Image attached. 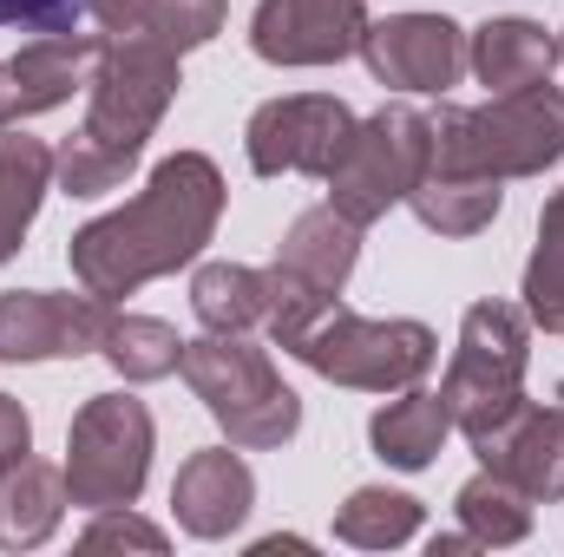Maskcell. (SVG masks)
<instances>
[{"instance_id":"603a6c76","label":"cell","mask_w":564,"mask_h":557,"mask_svg":"<svg viewBox=\"0 0 564 557\" xmlns=\"http://www.w3.org/2000/svg\"><path fill=\"white\" fill-rule=\"evenodd\" d=\"M191 308L210 335H243L263 321L270 308V288H263V270H243V263H204L197 282H191Z\"/></svg>"},{"instance_id":"ac0fdd59","label":"cell","mask_w":564,"mask_h":557,"mask_svg":"<svg viewBox=\"0 0 564 557\" xmlns=\"http://www.w3.org/2000/svg\"><path fill=\"white\" fill-rule=\"evenodd\" d=\"M73 505L66 472L40 466V459H13L0 466V551H33L59 532V512Z\"/></svg>"},{"instance_id":"4dcf8cb0","label":"cell","mask_w":564,"mask_h":557,"mask_svg":"<svg viewBox=\"0 0 564 557\" xmlns=\"http://www.w3.org/2000/svg\"><path fill=\"white\" fill-rule=\"evenodd\" d=\"M459 551H486L473 532H459V538H433V557H459Z\"/></svg>"},{"instance_id":"4fadbf2b","label":"cell","mask_w":564,"mask_h":557,"mask_svg":"<svg viewBox=\"0 0 564 557\" xmlns=\"http://www.w3.org/2000/svg\"><path fill=\"white\" fill-rule=\"evenodd\" d=\"M368 0H263L250 20V46L270 66H335L361 53Z\"/></svg>"},{"instance_id":"ffe728a7","label":"cell","mask_w":564,"mask_h":557,"mask_svg":"<svg viewBox=\"0 0 564 557\" xmlns=\"http://www.w3.org/2000/svg\"><path fill=\"white\" fill-rule=\"evenodd\" d=\"M446 433H453V407H446V394H421V387H401L394 407H381V414L368 419L375 452H381L388 466H401V472L433 466L440 446H446Z\"/></svg>"},{"instance_id":"44dd1931","label":"cell","mask_w":564,"mask_h":557,"mask_svg":"<svg viewBox=\"0 0 564 557\" xmlns=\"http://www.w3.org/2000/svg\"><path fill=\"white\" fill-rule=\"evenodd\" d=\"M46 184H53V151L40 139H26V132H7L0 125V263L33 230Z\"/></svg>"},{"instance_id":"ba28073f","label":"cell","mask_w":564,"mask_h":557,"mask_svg":"<svg viewBox=\"0 0 564 557\" xmlns=\"http://www.w3.org/2000/svg\"><path fill=\"white\" fill-rule=\"evenodd\" d=\"M433 157V119H421L414 106H381L375 119H355V139L328 171V204L348 223H375L394 204H408V190L426 177Z\"/></svg>"},{"instance_id":"5b68a950","label":"cell","mask_w":564,"mask_h":557,"mask_svg":"<svg viewBox=\"0 0 564 557\" xmlns=\"http://www.w3.org/2000/svg\"><path fill=\"white\" fill-rule=\"evenodd\" d=\"M525 361H532V315L512 302H473L459 321V348L453 368L440 381L453 426L466 439L492 433L499 419L525 401Z\"/></svg>"},{"instance_id":"9c48e42d","label":"cell","mask_w":564,"mask_h":557,"mask_svg":"<svg viewBox=\"0 0 564 557\" xmlns=\"http://www.w3.org/2000/svg\"><path fill=\"white\" fill-rule=\"evenodd\" d=\"M151 407L132 394H93L73 433H66V492L73 505L86 512H112V505H132L144 492V472H151Z\"/></svg>"},{"instance_id":"e0dca14e","label":"cell","mask_w":564,"mask_h":557,"mask_svg":"<svg viewBox=\"0 0 564 557\" xmlns=\"http://www.w3.org/2000/svg\"><path fill=\"white\" fill-rule=\"evenodd\" d=\"M466 66L486 92H525V86H545L552 66H558V40L539 26V20H519V13H499L486 20L473 40H466Z\"/></svg>"},{"instance_id":"52a82bcc","label":"cell","mask_w":564,"mask_h":557,"mask_svg":"<svg viewBox=\"0 0 564 557\" xmlns=\"http://www.w3.org/2000/svg\"><path fill=\"white\" fill-rule=\"evenodd\" d=\"M289 354L335 387L401 394V387H421V374L440 361V341L426 321H368V315H348L335 302L308 335H295Z\"/></svg>"},{"instance_id":"6da1fadb","label":"cell","mask_w":564,"mask_h":557,"mask_svg":"<svg viewBox=\"0 0 564 557\" xmlns=\"http://www.w3.org/2000/svg\"><path fill=\"white\" fill-rule=\"evenodd\" d=\"M217 217H224V171L204 151H171L126 210L93 217L73 237V250H66L73 276L93 295L119 302L144 282L197 263V250L217 237Z\"/></svg>"},{"instance_id":"f546056e","label":"cell","mask_w":564,"mask_h":557,"mask_svg":"<svg viewBox=\"0 0 564 557\" xmlns=\"http://www.w3.org/2000/svg\"><path fill=\"white\" fill-rule=\"evenodd\" d=\"M26 446H33V419H26V407L13 394H0V466L26 459Z\"/></svg>"},{"instance_id":"d4e9b609","label":"cell","mask_w":564,"mask_h":557,"mask_svg":"<svg viewBox=\"0 0 564 557\" xmlns=\"http://www.w3.org/2000/svg\"><path fill=\"white\" fill-rule=\"evenodd\" d=\"M421 532V499L388 492V485H361L341 512H335V538L361 545V551H394Z\"/></svg>"},{"instance_id":"7c38bea8","label":"cell","mask_w":564,"mask_h":557,"mask_svg":"<svg viewBox=\"0 0 564 557\" xmlns=\"http://www.w3.org/2000/svg\"><path fill=\"white\" fill-rule=\"evenodd\" d=\"M361 59L381 86L401 92H446L466 73V33L446 13H388L368 20L361 33Z\"/></svg>"},{"instance_id":"7402d4cb","label":"cell","mask_w":564,"mask_h":557,"mask_svg":"<svg viewBox=\"0 0 564 557\" xmlns=\"http://www.w3.org/2000/svg\"><path fill=\"white\" fill-rule=\"evenodd\" d=\"M408 204H414V217H421L426 230L473 237V230H486L499 217L506 190H499V177H466V171H433L426 164V177L408 190Z\"/></svg>"},{"instance_id":"d6986e66","label":"cell","mask_w":564,"mask_h":557,"mask_svg":"<svg viewBox=\"0 0 564 557\" xmlns=\"http://www.w3.org/2000/svg\"><path fill=\"white\" fill-rule=\"evenodd\" d=\"M86 7L106 33H139V40H158L171 53L217 40L224 13H230V0H86Z\"/></svg>"},{"instance_id":"8992f818","label":"cell","mask_w":564,"mask_h":557,"mask_svg":"<svg viewBox=\"0 0 564 557\" xmlns=\"http://www.w3.org/2000/svg\"><path fill=\"white\" fill-rule=\"evenodd\" d=\"M355 256H361V223H348L335 204H315L289 223L276 263L263 270V288H270L263 321H270L282 354L295 348V335H308L341 302V282L355 276Z\"/></svg>"},{"instance_id":"277c9868","label":"cell","mask_w":564,"mask_h":557,"mask_svg":"<svg viewBox=\"0 0 564 557\" xmlns=\"http://www.w3.org/2000/svg\"><path fill=\"white\" fill-rule=\"evenodd\" d=\"M177 374L191 381V394L204 401V414L224 426L230 446H282L295 426H302V401L282 387V374L270 368L263 348H250L243 335H204V341H184V361Z\"/></svg>"},{"instance_id":"484cf974","label":"cell","mask_w":564,"mask_h":557,"mask_svg":"<svg viewBox=\"0 0 564 557\" xmlns=\"http://www.w3.org/2000/svg\"><path fill=\"white\" fill-rule=\"evenodd\" d=\"M525 315L545 335H564V190H552L539 217V250L525 263Z\"/></svg>"},{"instance_id":"1f68e13d","label":"cell","mask_w":564,"mask_h":557,"mask_svg":"<svg viewBox=\"0 0 564 557\" xmlns=\"http://www.w3.org/2000/svg\"><path fill=\"white\" fill-rule=\"evenodd\" d=\"M558 53H564V46H558Z\"/></svg>"},{"instance_id":"2e32d148","label":"cell","mask_w":564,"mask_h":557,"mask_svg":"<svg viewBox=\"0 0 564 557\" xmlns=\"http://www.w3.org/2000/svg\"><path fill=\"white\" fill-rule=\"evenodd\" d=\"M171 505H177V525L191 538H230L257 505V479L230 446H210V452H191L177 466Z\"/></svg>"},{"instance_id":"5bb4252c","label":"cell","mask_w":564,"mask_h":557,"mask_svg":"<svg viewBox=\"0 0 564 557\" xmlns=\"http://www.w3.org/2000/svg\"><path fill=\"white\" fill-rule=\"evenodd\" d=\"M106 33H46L0 59V125H20L33 112H53L73 99V86H93Z\"/></svg>"},{"instance_id":"83f0119b","label":"cell","mask_w":564,"mask_h":557,"mask_svg":"<svg viewBox=\"0 0 564 557\" xmlns=\"http://www.w3.org/2000/svg\"><path fill=\"white\" fill-rule=\"evenodd\" d=\"M79 551H164V532L158 525H144L132 518V505H112V512H99L93 518V532L79 538Z\"/></svg>"},{"instance_id":"3957f363","label":"cell","mask_w":564,"mask_h":557,"mask_svg":"<svg viewBox=\"0 0 564 557\" xmlns=\"http://www.w3.org/2000/svg\"><path fill=\"white\" fill-rule=\"evenodd\" d=\"M564 157V92L525 86V92H492L486 106H446L433 119V171H466V177H539Z\"/></svg>"},{"instance_id":"30bf717a","label":"cell","mask_w":564,"mask_h":557,"mask_svg":"<svg viewBox=\"0 0 564 557\" xmlns=\"http://www.w3.org/2000/svg\"><path fill=\"white\" fill-rule=\"evenodd\" d=\"M348 139H355V112H348L341 99H322V92H295V99L257 106V119H250V132H243L257 177H282V171H295V177H328L335 157L348 151Z\"/></svg>"},{"instance_id":"9a60e30c","label":"cell","mask_w":564,"mask_h":557,"mask_svg":"<svg viewBox=\"0 0 564 557\" xmlns=\"http://www.w3.org/2000/svg\"><path fill=\"white\" fill-rule=\"evenodd\" d=\"M479 466H492L499 479H512L532 505H558L564 499V407H532L519 401L492 433L473 439Z\"/></svg>"},{"instance_id":"4316f807","label":"cell","mask_w":564,"mask_h":557,"mask_svg":"<svg viewBox=\"0 0 564 557\" xmlns=\"http://www.w3.org/2000/svg\"><path fill=\"white\" fill-rule=\"evenodd\" d=\"M99 354H106L126 381H164V374H177L184 341H177V328H171V321H151V315H119Z\"/></svg>"},{"instance_id":"f1b7e54d","label":"cell","mask_w":564,"mask_h":557,"mask_svg":"<svg viewBox=\"0 0 564 557\" xmlns=\"http://www.w3.org/2000/svg\"><path fill=\"white\" fill-rule=\"evenodd\" d=\"M86 0H0V26H26V33H73Z\"/></svg>"},{"instance_id":"7a4b0ae2","label":"cell","mask_w":564,"mask_h":557,"mask_svg":"<svg viewBox=\"0 0 564 557\" xmlns=\"http://www.w3.org/2000/svg\"><path fill=\"white\" fill-rule=\"evenodd\" d=\"M177 53L139 40V33H106L99 66H93V112L73 139L53 151V177L66 197H106L112 184H126V171L139 164L144 139L158 132V119L177 99Z\"/></svg>"},{"instance_id":"8fae6325","label":"cell","mask_w":564,"mask_h":557,"mask_svg":"<svg viewBox=\"0 0 564 557\" xmlns=\"http://www.w3.org/2000/svg\"><path fill=\"white\" fill-rule=\"evenodd\" d=\"M119 308L106 295H46V288H7L0 295V361H79L106 348Z\"/></svg>"},{"instance_id":"cb8c5ba5","label":"cell","mask_w":564,"mask_h":557,"mask_svg":"<svg viewBox=\"0 0 564 557\" xmlns=\"http://www.w3.org/2000/svg\"><path fill=\"white\" fill-rule=\"evenodd\" d=\"M453 512H459V525H466L486 551H492V545H519V538L532 532V499H525L512 479H499L492 466H486L479 479H466V485H459Z\"/></svg>"}]
</instances>
